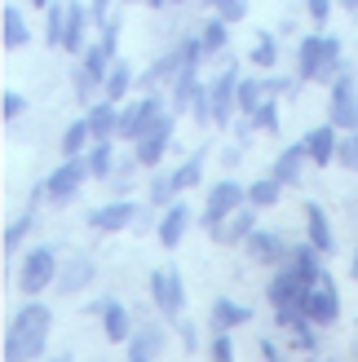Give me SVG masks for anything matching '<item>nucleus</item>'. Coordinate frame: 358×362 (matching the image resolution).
Instances as JSON below:
<instances>
[{"mask_svg":"<svg viewBox=\"0 0 358 362\" xmlns=\"http://www.w3.org/2000/svg\"><path fill=\"white\" fill-rule=\"evenodd\" d=\"M49 332H53V310L40 300L23 305L9 322V336H5V362H31L40 358L49 345Z\"/></svg>","mask_w":358,"mask_h":362,"instance_id":"1","label":"nucleus"},{"mask_svg":"<svg viewBox=\"0 0 358 362\" xmlns=\"http://www.w3.org/2000/svg\"><path fill=\"white\" fill-rule=\"evenodd\" d=\"M336 62H341V40L332 35L301 40V80H336Z\"/></svg>","mask_w":358,"mask_h":362,"instance_id":"2","label":"nucleus"},{"mask_svg":"<svg viewBox=\"0 0 358 362\" xmlns=\"http://www.w3.org/2000/svg\"><path fill=\"white\" fill-rule=\"evenodd\" d=\"M49 283H58V257H53V247H35V252H27L23 269H18V287H23L27 296H40Z\"/></svg>","mask_w":358,"mask_h":362,"instance_id":"3","label":"nucleus"},{"mask_svg":"<svg viewBox=\"0 0 358 362\" xmlns=\"http://www.w3.org/2000/svg\"><path fill=\"white\" fill-rule=\"evenodd\" d=\"M164 119V98H142V102H133L129 111H120V137H129V141H142L155 124Z\"/></svg>","mask_w":358,"mask_h":362,"instance_id":"4","label":"nucleus"},{"mask_svg":"<svg viewBox=\"0 0 358 362\" xmlns=\"http://www.w3.org/2000/svg\"><path fill=\"white\" fill-rule=\"evenodd\" d=\"M248 204V190L239 186V181H217V186L208 190V208H204V226H221L226 216H235L239 208Z\"/></svg>","mask_w":358,"mask_h":362,"instance_id":"5","label":"nucleus"},{"mask_svg":"<svg viewBox=\"0 0 358 362\" xmlns=\"http://www.w3.org/2000/svg\"><path fill=\"white\" fill-rule=\"evenodd\" d=\"M88 177V159H76V155H67L58 168L49 173V181H45V194L53 199V204H67L71 194L80 190V181Z\"/></svg>","mask_w":358,"mask_h":362,"instance_id":"6","label":"nucleus"},{"mask_svg":"<svg viewBox=\"0 0 358 362\" xmlns=\"http://www.w3.org/2000/svg\"><path fill=\"white\" fill-rule=\"evenodd\" d=\"M151 300H155V310L164 318H177L182 305H186L182 274H177V269H155V274H151Z\"/></svg>","mask_w":358,"mask_h":362,"instance_id":"7","label":"nucleus"},{"mask_svg":"<svg viewBox=\"0 0 358 362\" xmlns=\"http://www.w3.org/2000/svg\"><path fill=\"white\" fill-rule=\"evenodd\" d=\"M328 115H332L336 129H345V133L358 129V93H354V76H336V80H332V106H328Z\"/></svg>","mask_w":358,"mask_h":362,"instance_id":"8","label":"nucleus"},{"mask_svg":"<svg viewBox=\"0 0 358 362\" xmlns=\"http://www.w3.org/2000/svg\"><path fill=\"white\" fill-rule=\"evenodd\" d=\"M253 204H248V208H239L235 216H226V221L221 226H212L208 234H212V239H217L221 247H235V243H248V234H253L257 230V221H253Z\"/></svg>","mask_w":358,"mask_h":362,"instance_id":"9","label":"nucleus"},{"mask_svg":"<svg viewBox=\"0 0 358 362\" xmlns=\"http://www.w3.org/2000/svg\"><path fill=\"white\" fill-rule=\"evenodd\" d=\"M208 98H212V124H226L230 111H235V98H239V76H235V66L221 71L217 84L208 88Z\"/></svg>","mask_w":358,"mask_h":362,"instance_id":"10","label":"nucleus"},{"mask_svg":"<svg viewBox=\"0 0 358 362\" xmlns=\"http://www.w3.org/2000/svg\"><path fill=\"white\" fill-rule=\"evenodd\" d=\"M168 137H173V115H164L146 137L137 141V164L142 168H155L159 159H164V151H168Z\"/></svg>","mask_w":358,"mask_h":362,"instance_id":"11","label":"nucleus"},{"mask_svg":"<svg viewBox=\"0 0 358 362\" xmlns=\"http://www.w3.org/2000/svg\"><path fill=\"white\" fill-rule=\"evenodd\" d=\"M248 252H253V261H261V265H283L292 257L288 243H283L275 230H253L248 234Z\"/></svg>","mask_w":358,"mask_h":362,"instance_id":"12","label":"nucleus"},{"mask_svg":"<svg viewBox=\"0 0 358 362\" xmlns=\"http://www.w3.org/2000/svg\"><path fill=\"white\" fill-rule=\"evenodd\" d=\"M133 221H137V208H133V204H124V199H115V204H106V208H93V212H88V226L102 230V234L124 230V226H133Z\"/></svg>","mask_w":358,"mask_h":362,"instance_id":"13","label":"nucleus"},{"mask_svg":"<svg viewBox=\"0 0 358 362\" xmlns=\"http://www.w3.org/2000/svg\"><path fill=\"white\" fill-rule=\"evenodd\" d=\"M186 226H190V208L173 199V204L164 208V216H159V243L177 247V243H182V234H186Z\"/></svg>","mask_w":358,"mask_h":362,"instance_id":"14","label":"nucleus"},{"mask_svg":"<svg viewBox=\"0 0 358 362\" xmlns=\"http://www.w3.org/2000/svg\"><path fill=\"white\" fill-rule=\"evenodd\" d=\"M306 155H310V146L306 141H296V146H288L279 159H275V168H270V177L275 181H283V186H292V181H301V168H306Z\"/></svg>","mask_w":358,"mask_h":362,"instance_id":"15","label":"nucleus"},{"mask_svg":"<svg viewBox=\"0 0 358 362\" xmlns=\"http://www.w3.org/2000/svg\"><path fill=\"white\" fill-rule=\"evenodd\" d=\"M336 314H341V300H336L332 279L323 274V279H318V287H314V296H310V318L314 322H336Z\"/></svg>","mask_w":358,"mask_h":362,"instance_id":"16","label":"nucleus"},{"mask_svg":"<svg viewBox=\"0 0 358 362\" xmlns=\"http://www.w3.org/2000/svg\"><path fill=\"white\" fill-rule=\"evenodd\" d=\"M88 133H93V141H111V137L120 133V111H115L111 98L98 102L93 111H88Z\"/></svg>","mask_w":358,"mask_h":362,"instance_id":"17","label":"nucleus"},{"mask_svg":"<svg viewBox=\"0 0 358 362\" xmlns=\"http://www.w3.org/2000/svg\"><path fill=\"white\" fill-rule=\"evenodd\" d=\"M159 345H164V332L155 327H142V332H133L129 336V362H155V354H159Z\"/></svg>","mask_w":358,"mask_h":362,"instance_id":"18","label":"nucleus"},{"mask_svg":"<svg viewBox=\"0 0 358 362\" xmlns=\"http://www.w3.org/2000/svg\"><path fill=\"white\" fill-rule=\"evenodd\" d=\"M93 279V261L88 257H71L67 265H58V292H80Z\"/></svg>","mask_w":358,"mask_h":362,"instance_id":"19","label":"nucleus"},{"mask_svg":"<svg viewBox=\"0 0 358 362\" xmlns=\"http://www.w3.org/2000/svg\"><path fill=\"white\" fill-rule=\"evenodd\" d=\"M336 141H341V137H336V124H323V129H314V133L306 137V146H310V164H318V168L332 164Z\"/></svg>","mask_w":358,"mask_h":362,"instance_id":"20","label":"nucleus"},{"mask_svg":"<svg viewBox=\"0 0 358 362\" xmlns=\"http://www.w3.org/2000/svg\"><path fill=\"white\" fill-rule=\"evenodd\" d=\"M288 261H292V269H296V279H301V283L318 287V279H323V265H318V247H314V243L296 247V252H292Z\"/></svg>","mask_w":358,"mask_h":362,"instance_id":"21","label":"nucleus"},{"mask_svg":"<svg viewBox=\"0 0 358 362\" xmlns=\"http://www.w3.org/2000/svg\"><path fill=\"white\" fill-rule=\"evenodd\" d=\"M306 234L318 252H332V226H328V216L318 204H306Z\"/></svg>","mask_w":358,"mask_h":362,"instance_id":"22","label":"nucleus"},{"mask_svg":"<svg viewBox=\"0 0 358 362\" xmlns=\"http://www.w3.org/2000/svg\"><path fill=\"white\" fill-rule=\"evenodd\" d=\"M239 322H248V310H243V305H235L230 296H217V300H212V327H217V332H230V327H239Z\"/></svg>","mask_w":358,"mask_h":362,"instance_id":"23","label":"nucleus"},{"mask_svg":"<svg viewBox=\"0 0 358 362\" xmlns=\"http://www.w3.org/2000/svg\"><path fill=\"white\" fill-rule=\"evenodd\" d=\"M102 322H106V336H111L115 345H124V340H129V310H124L120 300H106V305H102Z\"/></svg>","mask_w":358,"mask_h":362,"instance_id":"24","label":"nucleus"},{"mask_svg":"<svg viewBox=\"0 0 358 362\" xmlns=\"http://www.w3.org/2000/svg\"><path fill=\"white\" fill-rule=\"evenodd\" d=\"M182 66H186V49H177V53H168V58H159L151 71H146V84H159V80H177L182 76Z\"/></svg>","mask_w":358,"mask_h":362,"instance_id":"25","label":"nucleus"},{"mask_svg":"<svg viewBox=\"0 0 358 362\" xmlns=\"http://www.w3.org/2000/svg\"><path fill=\"white\" fill-rule=\"evenodd\" d=\"M265 93H270V80H239V98H235V106H239L243 115H253Z\"/></svg>","mask_w":358,"mask_h":362,"instance_id":"26","label":"nucleus"},{"mask_svg":"<svg viewBox=\"0 0 358 362\" xmlns=\"http://www.w3.org/2000/svg\"><path fill=\"white\" fill-rule=\"evenodd\" d=\"M62 49H71V53L84 49V5L67 9V40H62Z\"/></svg>","mask_w":358,"mask_h":362,"instance_id":"27","label":"nucleus"},{"mask_svg":"<svg viewBox=\"0 0 358 362\" xmlns=\"http://www.w3.org/2000/svg\"><path fill=\"white\" fill-rule=\"evenodd\" d=\"M279 190H283V181H275V177H261L257 186H248V204H253V208H275Z\"/></svg>","mask_w":358,"mask_h":362,"instance_id":"28","label":"nucleus"},{"mask_svg":"<svg viewBox=\"0 0 358 362\" xmlns=\"http://www.w3.org/2000/svg\"><path fill=\"white\" fill-rule=\"evenodd\" d=\"M18 45H27V23H23V13L9 5L5 9V49H18Z\"/></svg>","mask_w":358,"mask_h":362,"instance_id":"29","label":"nucleus"},{"mask_svg":"<svg viewBox=\"0 0 358 362\" xmlns=\"http://www.w3.org/2000/svg\"><path fill=\"white\" fill-rule=\"evenodd\" d=\"M88 137H93V133H88V119H80V124H71V129L62 133V155H80Z\"/></svg>","mask_w":358,"mask_h":362,"instance_id":"30","label":"nucleus"},{"mask_svg":"<svg viewBox=\"0 0 358 362\" xmlns=\"http://www.w3.org/2000/svg\"><path fill=\"white\" fill-rule=\"evenodd\" d=\"M200 173H204V155H190L182 168L173 173V181H177V190H190L195 181H200Z\"/></svg>","mask_w":358,"mask_h":362,"instance_id":"31","label":"nucleus"},{"mask_svg":"<svg viewBox=\"0 0 358 362\" xmlns=\"http://www.w3.org/2000/svg\"><path fill=\"white\" fill-rule=\"evenodd\" d=\"M67 9H71V5H49V45H53V49L67 40Z\"/></svg>","mask_w":358,"mask_h":362,"instance_id":"32","label":"nucleus"},{"mask_svg":"<svg viewBox=\"0 0 358 362\" xmlns=\"http://www.w3.org/2000/svg\"><path fill=\"white\" fill-rule=\"evenodd\" d=\"M88 173L93 177L111 173V141H93V151H88Z\"/></svg>","mask_w":358,"mask_h":362,"instance_id":"33","label":"nucleus"},{"mask_svg":"<svg viewBox=\"0 0 358 362\" xmlns=\"http://www.w3.org/2000/svg\"><path fill=\"white\" fill-rule=\"evenodd\" d=\"M173 194H177V181L159 173V177L151 181V204H155V208H168V204H173Z\"/></svg>","mask_w":358,"mask_h":362,"instance_id":"34","label":"nucleus"},{"mask_svg":"<svg viewBox=\"0 0 358 362\" xmlns=\"http://www.w3.org/2000/svg\"><path fill=\"white\" fill-rule=\"evenodd\" d=\"M336 159H341V168H354L358 173V129L336 141Z\"/></svg>","mask_w":358,"mask_h":362,"instance_id":"35","label":"nucleus"},{"mask_svg":"<svg viewBox=\"0 0 358 362\" xmlns=\"http://www.w3.org/2000/svg\"><path fill=\"white\" fill-rule=\"evenodd\" d=\"M129 84H133V76H129V66H115L111 76H106V98H111V102H120L124 93H129Z\"/></svg>","mask_w":358,"mask_h":362,"instance_id":"36","label":"nucleus"},{"mask_svg":"<svg viewBox=\"0 0 358 362\" xmlns=\"http://www.w3.org/2000/svg\"><path fill=\"white\" fill-rule=\"evenodd\" d=\"M84 71H88V76H93L98 84L106 80V49H102V45H93V49H84Z\"/></svg>","mask_w":358,"mask_h":362,"instance_id":"37","label":"nucleus"},{"mask_svg":"<svg viewBox=\"0 0 358 362\" xmlns=\"http://www.w3.org/2000/svg\"><path fill=\"white\" fill-rule=\"evenodd\" d=\"M27 230H31V212H23V216H18V221H13V226L5 230V252H9V257L18 252V243L27 239Z\"/></svg>","mask_w":358,"mask_h":362,"instance_id":"38","label":"nucleus"},{"mask_svg":"<svg viewBox=\"0 0 358 362\" xmlns=\"http://www.w3.org/2000/svg\"><path fill=\"white\" fill-rule=\"evenodd\" d=\"M200 40H204V49H221V45H226V18H221V13L212 18V23H204V35H200Z\"/></svg>","mask_w":358,"mask_h":362,"instance_id":"39","label":"nucleus"},{"mask_svg":"<svg viewBox=\"0 0 358 362\" xmlns=\"http://www.w3.org/2000/svg\"><path fill=\"white\" fill-rule=\"evenodd\" d=\"M253 129H279V111H275V102H261L257 111H253Z\"/></svg>","mask_w":358,"mask_h":362,"instance_id":"40","label":"nucleus"},{"mask_svg":"<svg viewBox=\"0 0 358 362\" xmlns=\"http://www.w3.org/2000/svg\"><path fill=\"white\" fill-rule=\"evenodd\" d=\"M275 58H279L275 40H270V35H261V40H257V49H253V66H275Z\"/></svg>","mask_w":358,"mask_h":362,"instance_id":"41","label":"nucleus"},{"mask_svg":"<svg viewBox=\"0 0 358 362\" xmlns=\"http://www.w3.org/2000/svg\"><path fill=\"white\" fill-rule=\"evenodd\" d=\"M208 5H217V13L226 18V23H239V18H243V0H208Z\"/></svg>","mask_w":358,"mask_h":362,"instance_id":"42","label":"nucleus"},{"mask_svg":"<svg viewBox=\"0 0 358 362\" xmlns=\"http://www.w3.org/2000/svg\"><path fill=\"white\" fill-rule=\"evenodd\" d=\"M212 362H235V345L226 332H217V340H212Z\"/></svg>","mask_w":358,"mask_h":362,"instance_id":"43","label":"nucleus"},{"mask_svg":"<svg viewBox=\"0 0 358 362\" xmlns=\"http://www.w3.org/2000/svg\"><path fill=\"white\" fill-rule=\"evenodd\" d=\"M292 332H296V349H306V354H314V349H318V340H314V332H310V322H306V318H301Z\"/></svg>","mask_w":358,"mask_h":362,"instance_id":"44","label":"nucleus"},{"mask_svg":"<svg viewBox=\"0 0 358 362\" xmlns=\"http://www.w3.org/2000/svg\"><path fill=\"white\" fill-rule=\"evenodd\" d=\"M115 45H120V23H102V49H106V58H115Z\"/></svg>","mask_w":358,"mask_h":362,"instance_id":"45","label":"nucleus"},{"mask_svg":"<svg viewBox=\"0 0 358 362\" xmlns=\"http://www.w3.org/2000/svg\"><path fill=\"white\" fill-rule=\"evenodd\" d=\"M23 106H27L23 93H5V98H0V111H5V119H13L18 111H23Z\"/></svg>","mask_w":358,"mask_h":362,"instance_id":"46","label":"nucleus"},{"mask_svg":"<svg viewBox=\"0 0 358 362\" xmlns=\"http://www.w3.org/2000/svg\"><path fill=\"white\" fill-rule=\"evenodd\" d=\"M261 358H265V362H283V349L275 345V340H270V336H265V340H261Z\"/></svg>","mask_w":358,"mask_h":362,"instance_id":"47","label":"nucleus"},{"mask_svg":"<svg viewBox=\"0 0 358 362\" xmlns=\"http://www.w3.org/2000/svg\"><path fill=\"white\" fill-rule=\"evenodd\" d=\"M310 18H314V23H323V18H328V0H310Z\"/></svg>","mask_w":358,"mask_h":362,"instance_id":"48","label":"nucleus"},{"mask_svg":"<svg viewBox=\"0 0 358 362\" xmlns=\"http://www.w3.org/2000/svg\"><path fill=\"white\" fill-rule=\"evenodd\" d=\"M106 5H111V0H93V23H111V18H106Z\"/></svg>","mask_w":358,"mask_h":362,"instance_id":"49","label":"nucleus"},{"mask_svg":"<svg viewBox=\"0 0 358 362\" xmlns=\"http://www.w3.org/2000/svg\"><path fill=\"white\" fill-rule=\"evenodd\" d=\"M182 345H186V354H195V327H190V322L182 327Z\"/></svg>","mask_w":358,"mask_h":362,"instance_id":"50","label":"nucleus"},{"mask_svg":"<svg viewBox=\"0 0 358 362\" xmlns=\"http://www.w3.org/2000/svg\"><path fill=\"white\" fill-rule=\"evenodd\" d=\"M341 5H345V9H358V0H341Z\"/></svg>","mask_w":358,"mask_h":362,"instance_id":"51","label":"nucleus"},{"mask_svg":"<svg viewBox=\"0 0 358 362\" xmlns=\"http://www.w3.org/2000/svg\"><path fill=\"white\" fill-rule=\"evenodd\" d=\"M354 279H358V247H354Z\"/></svg>","mask_w":358,"mask_h":362,"instance_id":"52","label":"nucleus"},{"mask_svg":"<svg viewBox=\"0 0 358 362\" xmlns=\"http://www.w3.org/2000/svg\"><path fill=\"white\" fill-rule=\"evenodd\" d=\"M146 5H151V9H159V5H164V0H146Z\"/></svg>","mask_w":358,"mask_h":362,"instance_id":"53","label":"nucleus"},{"mask_svg":"<svg viewBox=\"0 0 358 362\" xmlns=\"http://www.w3.org/2000/svg\"><path fill=\"white\" fill-rule=\"evenodd\" d=\"M53 362H71V358H67V354H58V358H53Z\"/></svg>","mask_w":358,"mask_h":362,"instance_id":"54","label":"nucleus"},{"mask_svg":"<svg viewBox=\"0 0 358 362\" xmlns=\"http://www.w3.org/2000/svg\"><path fill=\"white\" fill-rule=\"evenodd\" d=\"M35 5H49V0H35Z\"/></svg>","mask_w":358,"mask_h":362,"instance_id":"55","label":"nucleus"}]
</instances>
